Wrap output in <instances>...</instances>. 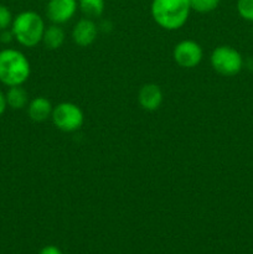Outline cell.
Returning <instances> with one entry per match:
<instances>
[{
  "label": "cell",
  "mask_w": 253,
  "mask_h": 254,
  "mask_svg": "<svg viewBox=\"0 0 253 254\" xmlns=\"http://www.w3.org/2000/svg\"><path fill=\"white\" fill-rule=\"evenodd\" d=\"M78 6L77 0H49L46 15L54 24L60 25L69 21L74 16Z\"/></svg>",
  "instance_id": "7"
},
{
  "label": "cell",
  "mask_w": 253,
  "mask_h": 254,
  "mask_svg": "<svg viewBox=\"0 0 253 254\" xmlns=\"http://www.w3.org/2000/svg\"><path fill=\"white\" fill-rule=\"evenodd\" d=\"M7 107L12 109H22L26 107L27 102H29V94H27L26 89L22 88L21 86H12L9 87L6 94Z\"/></svg>",
  "instance_id": "12"
},
{
  "label": "cell",
  "mask_w": 253,
  "mask_h": 254,
  "mask_svg": "<svg viewBox=\"0 0 253 254\" xmlns=\"http://www.w3.org/2000/svg\"><path fill=\"white\" fill-rule=\"evenodd\" d=\"M12 20L14 19L9 7L0 4V31L6 30L12 24Z\"/></svg>",
  "instance_id": "16"
},
{
  "label": "cell",
  "mask_w": 253,
  "mask_h": 254,
  "mask_svg": "<svg viewBox=\"0 0 253 254\" xmlns=\"http://www.w3.org/2000/svg\"><path fill=\"white\" fill-rule=\"evenodd\" d=\"M191 6L189 0H153L150 6L154 21L165 30H178L186 24Z\"/></svg>",
  "instance_id": "1"
},
{
  "label": "cell",
  "mask_w": 253,
  "mask_h": 254,
  "mask_svg": "<svg viewBox=\"0 0 253 254\" xmlns=\"http://www.w3.org/2000/svg\"><path fill=\"white\" fill-rule=\"evenodd\" d=\"M12 39H14V34H12L11 30H10V31H7V29L2 30L1 35H0V41H1L2 44H9V42H11Z\"/></svg>",
  "instance_id": "18"
},
{
  "label": "cell",
  "mask_w": 253,
  "mask_h": 254,
  "mask_svg": "<svg viewBox=\"0 0 253 254\" xmlns=\"http://www.w3.org/2000/svg\"><path fill=\"white\" fill-rule=\"evenodd\" d=\"M97 34H98V29L93 20L84 17L74 25L73 31H72V39H73L74 44L78 46L87 47L93 44L94 40L97 39Z\"/></svg>",
  "instance_id": "8"
},
{
  "label": "cell",
  "mask_w": 253,
  "mask_h": 254,
  "mask_svg": "<svg viewBox=\"0 0 253 254\" xmlns=\"http://www.w3.org/2000/svg\"><path fill=\"white\" fill-rule=\"evenodd\" d=\"M202 55L201 46L192 40H184L179 42L173 52L175 62L184 68H192L197 66L202 60Z\"/></svg>",
  "instance_id": "6"
},
{
  "label": "cell",
  "mask_w": 253,
  "mask_h": 254,
  "mask_svg": "<svg viewBox=\"0 0 253 254\" xmlns=\"http://www.w3.org/2000/svg\"><path fill=\"white\" fill-rule=\"evenodd\" d=\"M138 101L141 108L145 111H156L163 103V92L158 84H144L138 94Z\"/></svg>",
  "instance_id": "9"
},
{
  "label": "cell",
  "mask_w": 253,
  "mask_h": 254,
  "mask_svg": "<svg viewBox=\"0 0 253 254\" xmlns=\"http://www.w3.org/2000/svg\"><path fill=\"white\" fill-rule=\"evenodd\" d=\"M45 29L42 17L31 10L20 12L14 17L11 24L14 39L25 47H34L41 42Z\"/></svg>",
  "instance_id": "3"
},
{
  "label": "cell",
  "mask_w": 253,
  "mask_h": 254,
  "mask_svg": "<svg viewBox=\"0 0 253 254\" xmlns=\"http://www.w3.org/2000/svg\"><path fill=\"white\" fill-rule=\"evenodd\" d=\"M6 107H7V103H6V98H5V94L0 91V117L4 114Z\"/></svg>",
  "instance_id": "19"
},
{
  "label": "cell",
  "mask_w": 253,
  "mask_h": 254,
  "mask_svg": "<svg viewBox=\"0 0 253 254\" xmlns=\"http://www.w3.org/2000/svg\"><path fill=\"white\" fill-rule=\"evenodd\" d=\"M30 62L22 52L14 49L0 51V82L7 87L22 86L30 77Z\"/></svg>",
  "instance_id": "2"
},
{
  "label": "cell",
  "mask_w": 253,
  "mask_h": 254,
  "mask_svg": "<svg viewBox=\"0 0 253 254\" xmlns=\"http://www.w3.org/2000/svg\"><path fill=\"white\" fill-rule=\"evenodd\" d=\"M52 104L45 97H36L32 99L27 107V113L31 121L34 122H44L50 118L52 114Z\"/></svg>",
  "instance_id": "10"
},
{
  "label": "cell",
  "mask_w": 253,
  "mask_h": 254,
  "mask_svg": "<svg viewBox=\"0 0 253 254\" xmlns=\"http://www.w3.org/2000/svg\"><path fill=\"white\" fill-rule=\"evenodd\" d=\"M39 254H63L62 251L60 250L56 246H45L41 251H40Z\"/></svg>",
  "instance_id": "17"
},
{
  "label": "cell",
  "mask_w": 253,
  "mask_h": 254,
  "mask_svg": "<svg viewBox=\"0 0 253 254\" xmlns=\"http://www.w3.org/2000/svg\"><path fill=\"white\" fill-rule=\"evenodd\" d=\"M42 42L47 50H57L63 45L64 42V31L59 25H51L45 29Z\"/></svg>",
  "instance_id": "11"
},
{
  "label": "cell",
  "mask_w": 253,
  "mask_h": 254,
  "mask_svg": "<svg viewBox=\"0 0 253 254\" xmlns=\"http://www.w3.org/2000/svg\"><path fill=\"white\" fill-rule=\"evenodd\" d=\"M237 11L241 17L253 22V0H237Z\"/></svg>",
  "instance_id": "15"
},
{
  "label": "cell",
  "mask_w": 253,
  "mask_h": 254,
  "mask_svg": "<svg viewBox=\"0 0 253 254\" xmlns=\"http://www.w3.org/2000/svg\"><path fill=\"white\" fill-rule=\"evenodd\" d=\"M189 1H190L191 10H195L201 14H207L217 9L221 0H189Z\"/></svg>",
  "instance_id": "14"
},
{
  "label": "cell",
  "mask_w": 253,
  "mask_h": 254,
  "mask_svg": "<svg viewBox=\"0 0 253 254\" xmlns=\"http://www.w3.org/2000/svg\"><path fill=\"white\" fill-rule=\"evenodd\" d=\"M78 6L88 19H94L103 14L106 2L104 0H78Z\"/></svg>",
  "instance_id": "13"
},
{
  "label": "cell",
  "mask_w": 253,
  "mask_h": 254,
  "mask_svg": "<svg viewBox=\"0 0 253 254\" xmlns=\"http://www.w3.org/2000/svg\"><path fill=\"white\" fill-rule=\"evenodd\" d=\"M211 66L222 76H235L242 69V55L231 46H218L211 54Z\"/></svg>",
  "instance_id": "4"
},
{
  "label": "cell",
  "mask_w": 253,
  "mask_h": 254,
  "mask_svg": "<svg viewBox=\"0 0 253 254\" xmlns=\"http://www.w3.org/2000/svg\"><path fill=\"white\" fill-rule=\"evenodd\" d=\"M51 118L57 129L67 131V133L78 130L84 122L82 109L77 104L71 103V102H63V103L57 104L52 111Z\"/></svg>",
  "instance_id": "5"
}]
</instances>
